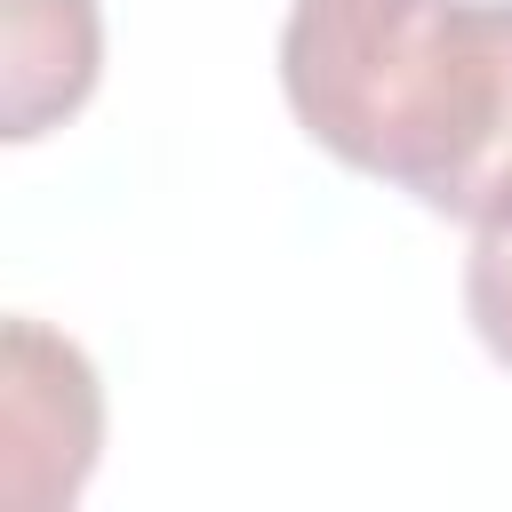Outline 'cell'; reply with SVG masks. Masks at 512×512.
I'll return each mask as SVG.
<instances>
[{"label":"cell","mask_w":512,"mask_h":512,"mask_svg":"<svg viewBox=\"0 0 512 512\" xmlns=\"http://www.w3.org/2000/svg\"><path fill=\"white\" fill-rule=\"evenodd\" d=\"M464 320L488 344V360L512 376V224H480L464 256Z\"/></svg>","instance_id":"obj_4"},{"label":"cell","mask_w":512,"mask_h":512,"mask_svg":"<svg viewBox=\"0 0 512 512\" xmlns=\"http://www.w3.org/2000/svg\"><path fill=\"white\" fill-rule=\"evenodd\" d=\"M104 72V16L96 0H8V144L48 136L96 96Z\"/></svg>","instance_id":"obj_3"},{"label":"cell","mask_w":512,"mask_h":512,"mask_svg":"<svg viewBox=\"0 0 512 512\" xmlns=\"http://www.w3.org/2000/svg\"><path fill=\"white\" fill-rule=\"evenodd\" d=\"M280 96L416 208L512 224V0H288Z\"/></svg>","instance_id":"obj_1"},{"label":"cell","mask_w":512,"mask_h":512,"mask_svg":"<svg viewBox=\"0 0 512 512\" xmlns=\"http://www.w3.org/2000/svg\"><path fill=\"white\" fill-rule=\"evenodd\" d=\"M0 448V496L16 512L72 504L104 448V384L88 352L24 312L0 336Z\"/></svg>","instance_id":"obj_2"}]
</instances>
